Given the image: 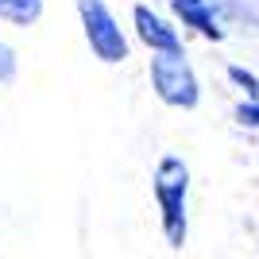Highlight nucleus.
Masks as SVG:
<instances>
[{
	"label": "nucleus",
	"instance_id": "obj_1",
	"mask_svg": "<svg viewBox=\"0 0 259 259\" xmlns=\"http://www.w3.org/2000/svg\"><path fill=\"white\" fill-rule=\"evenodd\" d=\"M151 194H155V205H159L162 240H166L170 248H182L186 236H190V225H186L190 166H186L178 155H162V159L155 162V174H151Z\"/></svg>",
	"mask_w": 259,
	"mask_h": 259
},
{
	"label": "nucleus",
	"instance_id": "obj_2",
	"mask_svg": "<svg viewBox=\"0 0 259 259\" xmlns=\"http://www.w3.org/2000/svg\"><path fill=\"white\" fill-rule=\"evenodd\" d=\"M147 74H151V89L162 105L182 108V112L197 108L201 85H197V74L186 58V51H151V70Z\"/></svg>",
	"mask_w": 259,
	"mask_h": 259
},
{
	"label": "nucleus",
	"instance_id": "obj_3",
	"mask_svg": "<svg viewBox=\"0 0 259 259\" xmlns=\"http://www.w3.org/2000/svg\"><path fill=\"white\" fill-rule=\"evenodd\" d=\"M77 20H81V31H85L89 51L97 54L101 62L120 66L128 58V39L120 31L116 16L105 8V0H77Z\"/></svg>",
	"mask_w": 259,
	"mask_h": 259
},
{
	"label": "nucleus",
	"instance_id": "obj_4",
	"mask_svg": "<svg viewBox=\"0 0 259 259\" xmlns=\"http://www.w3.org/2000/svg\"><path fill=\"white\" fill-rule=\"evenodd\" d=\"M132 23H136V35H140V43L147 47V51H182V35L174 31L155 8L136 4V8H132Z\"/></svg>",
	"mask_w": 259,
	"mask_h": 259
},
{
	"label": "nucleus",
	"instance_id": "obj_5",
	"mask_svg": "<svg viewBox=\"0 0 259 259\" xmlns=\"http://www.w3.org/2000/svg\"><path fill=\"white\" fill-rule=\"evenodd\" d=\"M170 8H174V16L182 20V27H194L197 35H205V39H213V43L225 39V27L217 23L209 0H170Z\"/></svg>",
	"mask_w": 259,
	"mask_h": 259
},
{
	"label": "nucleus",
	"instance_id": "obj_6",
	"mask_svg": "<svg viewBox=\"0 0 259 259\" xmlns=\"http://www.w3.org/2000/svg\"><path fill=\"white\" fill-rule=\"evenodd\" d=\"M43 16V0H0V20L12 27H35Z\"/></svg>",
	"mask_w": 259,
	"mask_h": 259
},
{
	"label": "nucleus",
	"instance_id": "obj_7",
	"mask_svg": "<svg viewBox=\"0 0 259 259\" xmlns=\"http://www.w3.org/2000/svg\"><path fill=\"white\" fill-rule=\"evenodd\" d=\"M228 77H232V85H240L251 101H259V77L251 74V70H244V66H228Z\"/></svg>",
	"mask_w": 259,
	"mask_h": 259
},
{
	"label": "nucleus",
	"instance_id": "obj_8",
	"mask_svg": "<svg viewBox=\"0 0 259 259\" xmlns=\"http://www.w3.org/2000/svg\"><path fill=\"white\" fill-rule=\"evenodd\" d=\"M16 70H20V58L8 43H0V85H12L16 81Z\"/></svg>",
	"mask_w": 259,
	"mask_h": 259
},
{
	"label": "nucleus",
	"instance_id": "obj_9",
	"mask_svg": "<svg viewBox=\"0 0 259 259\" xmlns=\"http://www.w3.org/2000/svg\"><path fill=\"white\" fill-rule=\"evenodd\" d=\"M236 120L259 132V101H251V97H248V105H240V108H236Z\"/></svg>",
	"mask_w": 259,
	"mask_h": 259
}]
</instances>
